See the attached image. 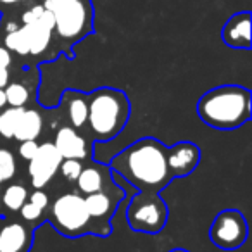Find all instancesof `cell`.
<instances>
[{
    "instance_id": "obj_1",
    "label": "cell",
    "mask_w": 252,
    "mask_h": 252,
    "mask_svg": "<svg viewBox=\"0 0 252 252\" xmlns=\"http://www.w3.org/2000/svg\"><path fill=\"white\" fill-rule=\"evenodd\" d=\"M109 169L114 176L137 189L126 207L128 226L138 233H161L169 214L161 192L176 180L169 164L168 145L154 137L138 138L114 156Z\"/></svg>"
},
{
    "instance_id": "obj_2",
    "label": "cell",
    "mask_w": 252,
    "mask_h": 252,
    "mask_svg": "<svg viewBox=\"0 0 252 252\" xmlns=\"http://www.w3.org/2000/svg\"><path fill=\"white\" fill-rule=\"evenodd\" d=\"M0 42L19 59L21 67L49 63L59 56L54 45V18L42 0L0 14Z\"/></svg>"
},
{
    "instance_id": "obj_3",
    "label": "cell",
    "mask_w": 252,
    "mask_h": 252,
    "mask_svg": "<svg viewBox=\"0 0 252 252\" xmlns=\"http://www.w3.org/2000/svg\"><path fill=\"white\" fill-rule=\"evenodd\" d=\"M252 94L242 85H220L207 90L197 102L204 125L220 131H233L251 121Z\"/></svg>"
},
{
    "instance_id": "obj_4",
    "label": "cell",
    "mask_w": 252,
    "mask_h": 252,
    "mask_svg": "<svg viewBox=\"0 0 252 252\" xmlns=\"http://www.w3.org/2000/svg\"><path fill=\"white\" fill-rule=\"evenodd\" d=\"M87 100L88 116L85 128L92 142H109L125 130L131 114L130 98L125 92L111 87L97 88L87 94Z\"/></svg>"
},
{
    "instance_id": "obj_5",
    "label": "cell",
    "mask_w": 252,
    "mask_h": 252,
    "mask_svg": "<svg viewBox=\"0 0 252 252\" xmlns=\"http://www.w3.org/2000/svg\"><path fill=\"white\" fill-rule=\"evenodd\" d=\"M54 18V45L57 54L73 59V47L95 32L92 0H42Z\"/></svg>"
},
{
    "instance_id": "obj_6",
    "label": "cell",
    "mask_w": 252,
    "mask_h": 252,
    "mask_svg": "<svg viewBox=\"0 0 252 252\" xmlns=\"http://www.w3.org/2000/svg\"><path fill=\"white\" fill-rule=\"evenodd\" d=\"M43 218L52 224L54 230L67 238H78L83 235L97 237V228L85 206V197L80 192H64L57 195L50 200Z\"/></svg>"
},
{
    "instance_id": "obj_7",
    "label": "cell",
    "mask_w": 252,
    "mask_h": 252,
    "mask_svg": "<svg viewBox=\"0 0 252 252\" xmlns=\"http://www.w3.org/2000/svg\"><path fill=\"white\" fill-rule=\"evenodd\" d=\"M249 237V224L238 209H223L209 226V240L221 251L242 247Z\"/></svg>"
},
{
    "instance_id": "obj_8",
    "label": "cell",
    "mask_w": 252,
    "mask_h": 252,
    "mask_svg": "<svg viewBox=\"0 0 252 252\" xmlns=\"http://www.w3.org/2000/svg\"><path fill=\"white\" fill-rule=\"evenodd\" d=\"M85 197V206L97 228V237L107 238L112 231L111 220L116 214V209L121 204L125 192L121 187L114 190H102V192L88 193Z\"/></svg>"
},
{
    "instance_id": "obj_9",
    "label": "cell",
    "mask_w": 252,
    "mask_h": 252,
    "mask_svg": "<svg viewBox=\"0 0 252 252\" xmlns=\"http://www.w3.org/2000/svg\"><path fill=\"white\" fill-rule=\"evenodd\" d=\"M61 161L63 158L52 142L40 144L36 154L28 161V175L33 189H45L59 173Z\"/></svg>"
},
{
    "instance_id": "obj_10",
    "label": "cell",
    "mask_w": 252,
    "mask_h": 252,
    "mask_svg": "<svg viewBox=\"0 0 252 252\" xmlns=\"http://www.w3.org/2000/svg\"><path fill=\"white\" fill-rule=\"evenodd\" d=\"M35 228L23 220L0 216V252H30Z\"/></svg>"
},
{
    "instance_id": "obj_11",
    "label": "cell",
    "mask_w": 252,
    "mask_h": 252,
    "mask_svg": "<svg viewBox=\"0 0 252 252\" xmlns=\"http://www.w3.org/2000/svg\"><path fill=\"white\" fill-rule=\"evenodd\" d=\"M54 147L61 154L63 159H85L92 158V140L80 133V130L73 126H63L59 128L54 138Z\"/></svg>"
},
{
    "instance_id": "obj_12",
    "label": "cell",
    "mask_w": 252,
    "mask_h": 252,
    "mask_svg": "<svg viewBox=\"0 0 252 252\" xmlns=\"http://www.w3.org/2000/svg\"><path fill=\"white\" fill-rule=\"evenodd\" d=\"M78 192L81 195H88V193L102 192V190H114L119 185H116L112 173L109 169V166H100V164H83L80 176L74 182Z\"/></svg>"
},
{
    "instance_id": "obj_13",
    "label": "cell",
    "mask_w": 252,
    "mask_h": 252,
    "mask_svg": "<svg viewBox=\"0 0 252 252\" xmlns=\"http://www.w3.org/2000/svg\"><path fill=\"white\" fill-rule=\"evenodd\" d=\"M221 40L230 49H251V12L242 11L231 16L221 28Z\"/></svg>"
},
{
    "instance_id": "obj_14",
    "label": "cell",
    "mask_w": 252,
    "mask_h": 252,
    "mask_svg": "<svg viewBox=\"0 0 252 252\" xmlns=\"http://www.w3.org/2000/svg\"><path fill=\"white\" fill-rule=\"evenodd\" d=\"M200 149L193 142L183 140L169 147V164L175 171L176 178H185L192 175L200 162Z\"/></svg>"
},
{
    "instance_id": "obj_15",
    "label": "cell",
    "mask_w": 252,
    "mask_h": 252,
    "mask_svg": "<svg viewBox=\"0 0 252 252\" xmlns=\"http://www.w3.org/2000/svg\"><path fill=\"white\" fill-rule=\"evenodd\" d=\"M63 105L66 107V118L71 123V126L76 130H83L88 116L87 94L78 90H64Z\"/></svg>"
},
{
    "instance_id": "obj_16",
    "label": "cell",
    "mask_w": 252,
    "mask_h": 252,
    "mask_svg": "<svg viewBox=\"0 0 252 252\" xmlns=\"http://www.w3.org/2000/svg\"><path fill=\"white\" fill-rule=\"evenodd\" d=\"M43 131V118L35 109H26L21 112L14 130V140L26 142V140H38Z\"/></svg>"
},
{
    "instance_id": "obj_17",
    "label": "cell",
    "mask_w": 252,
    "mask_h": 252,
    "mask_svg": "<svg viewBox=\"0 0 252 252\" xmlns=\"http://www.w3.org/2000/svg\"><path fill=\"white\" fill-rule=\"evenodd\" d=\"M30 190L25 183H11L0 192V202L11 213H18L23 207V204L28 202Z\"/></svg>"
},
{
    "instance_id": "obj_18",
    "label": "cell",
    "mask_w": 252,
    "mask_h": 252,
    "mask_svg": "<svg viewBox=\"0 0 252 252\" xmlns=\"http://www.w3.org/2000/svg\"><path fill=\"white\" fill-rule=\"evenodd\" d=\"M23 111H25V107H11V105L2 109V112H0V137L5 140L14 138L16 125H18V119Z\"/></svg>"
},
{
    "instance_id": "obj_19",
    "label": "cell",
    "mask_w": 252,
    "mask_h": 252,
    "mask_svg": "<svg viewBox=\"0 0 252 252\" xmlns=\"http://www.w3.org/2000/svg\"><path fill=\"white\" fill-rule=\"evenodd\" d=\"M5 98H7V105L11 107H26L30 100V88L26 87L23 81H9L7 87L4 88Z\"/></svg>"
},
{
    "instance_id": "obj_20",
    "label": "cell",
    "mask_w": 252,
    "mask_h": 252,
    "mask_svg": "<svg viewBox=\"0 0 252 252\" xmlns=\"http://www.w3.org/2000/svg\"><path fill=\"white\" fill-rule=\"evenodd\" d=\"M18 173V162L16 156L9 149L0 147V187L12 182V178Z\"/></svg>"
},
{
    "instance_id": "obj_21",
    "label": "cell",
    "mask_w": 252,
    "mask_h": 252,
    "mask_svg": "<svg viewBox=\"0 0 252 252\" xmlns=\"http://www.w3.org/2000/svg\"><path fill=\"white\" fill-rule=\"evenodd\" d=\"M18 213H19V218H21L23 221H26V223L32 224L35 230L38 228L40 223H43V221H45V218H43V216H45V213H43L40 207H36L35 204L30 202V200L23 204V207L18 211Z\"/></svg>"
},
{
    "instance_id": "obj_22",
    "label": "cell",
    "mask_w": 252,
    "mask_h": 252,
    "mask_svg": "<svg viewBox=\"0 0 252 252\" xmlns=\"http://www.w3.org/2000/svg\"><path fill=\"white\" fill-rule=\"evenodd\" d=\"M83 169V161L80 159H63L59 166V173L64 176V180L69 183H74Z\"/></svg>"
},
{
    "instance_id": "obj_23",
    "label": "cell",
    "mask_w": 252,
    "mask_h": 252,
    "mask_svg": "<svg viewBox=\"0 0 252 252\" xmlns=\"http://www.w3.org/2000/svg\"><path fill=\"white\" fill-rule=\"evenodd\" d=\"M28 200H30L32 204H35L36 207H40V209H42L43 213H45V211L49 209L50 200H52V199H50V195H49V193H47L43 189H35V190H33V192L28 195Z\"/></svg>"
},
{
    "instance_id": "obj_24",
    "label": "cell",
    "mask_w": 252,
    "mask_h": 252,
    "mask_svg": "<svg viewBox=\"0 0 252 252\" xmlns=\"http://www.w3.org/2000/svg\"><path fill=\"white\" fill-rule=\"evenodd\" d=\"M19 158L25 159V161H30V159L33 158V156L36 154V151H38V142L36 140H26V142H19Z\"/></svg>"
},
{
    "instance_id": "obj_25",
    "label": "cell",
    "mask_w": 252,
    "mask_h": 252,
    "mask_svg": "<svg viewBox=\"0 0 252 252\" xmlns=\"http://www.w3.org/2000/svg\"><path fill=\"white\" fill-rule=\"evenodd\" d=\"M28 2H32V0H0V14L14 11V9L21 7V5L28 4Z\"/></svg>"
},
{
    "instance_id": "obj_26",
    "label": "cell",
    "mask_w": 252,
    "mask_h": 252,
    "mask_svg": "<svg viewBox=\"0 0 252 252\" xmlns=\"http://www.w3.org/2000/svg\"><path fill=\"white\" fill-rule=\"evenodd\" d=\"M16 63V59L12 57V54L9 52L7 49L4 47V43L0 42V67H12Z\"/></svg>"
},
{
    "instance_id": "obj_27",
    "label": "cell",
    "mask_w": 252,
    "mask_h": 252,
    "mask_svg": "<svg viewBox=\"0 0 252 252\" xmlns=\"http://www.w3.org/2000/svg\"><path fill=\"white\" fill-rule=\"evenodd\" d=\"M12 80V67H0V88H5Z\"/></svg>"
},
{
    "instance_id": "obj_28",
    "label": "cell",
    "mask_w": 252,
    "mask_h": 252,
    "mask_svg": "<svg viewBox=\"0 0 252 252\" xmlns=\"http://www.w3.org/2000/svg\"><path fill=\"white\" fill-rule=\"evenodd\" d=\"M7 107V98H5V92L4 88H0V111Z\"/></svg>"
},
{
    "instance_id": "obj_29",
    "label": "cell",
    "mask_w": 252,
    "mask_h": 252,
    "mask_svg": "<svg viewBox=\"0 0 252 252\" xmlns=\"http://www.w3.org/2000/svg\"><path fill=\"white\" fill-rule=\"evenodd\" d=\"M169 252H190V251H187V249H171V251H169Z\"/></svg>"
}]
</instances>
